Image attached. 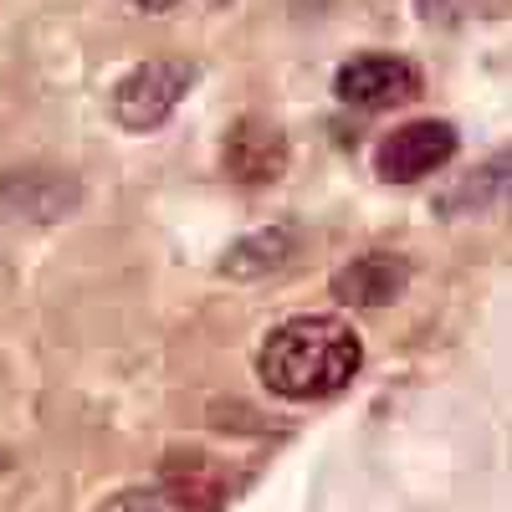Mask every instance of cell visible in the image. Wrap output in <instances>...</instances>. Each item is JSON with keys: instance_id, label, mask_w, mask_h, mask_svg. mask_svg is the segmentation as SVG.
<instances>
[{"instance_id": "6da1fadb", "label": "cell", "mask_w": 512, "mask_h": 512, "mask_svg": "<svg viewBox=\"0 0 512 512\" xmlns=\"http://www.w3.org/2000/svg\"><path fill=\"white\" fill-rule=\"evenodd\" d=\"M364 364V344L354 323L344 318H287L277 323L262 349H256V374L272 395L282 400H328V395H344L354 374Z\"/></svg>"}, {"instance_id": "7a4b0ae2", "label": "cell", "mask_w": 512, "mask_h": 512, "mask_svg": "<svg viewBox=\"0 0 512 512\" xmlns=\"http://www.w3.org/2000/svg\"><path fill=\"white\" fill-rule=\"evenodd\" d=\"M190 82H195V62H185V57L139 62L118 82L113 113H118L123 128H159L169 113H175V103L190 93Z\"/></svg>"}, {"instance_id": "3957f363", "label": "cell", "mask_w": 512, "mask_h": 512, "mask_svg": "<svg viewBox=\"0 0 512 512\" xmlns=\"http://www.w3.org/2000/svg\"><path fill=\"white\" fill-rule=\"evenodd\" d=\"M451 154H456V128L446 118H410L379 139L374 175L390 185H415L425 175H436Z\"/></svg>"}, {"instance_id": "277c9868", "label": "cell", "mask_w": 512, "mask_h": 512, "mask_svg": "<svg viewBox=\"0 0 512 512\" xmlns=\"http://www.w3.org/2000/svg\"><path fill=\"white\" fill-rule=\"evenodd\" d=\"M333 93L349 108L379 113V108H400L420 93V72L400 52H354L333 77Z\"/></svg>"}, {"instance_id": "5b68a950", "label": "cell", "mask_w": 512, "mask_h": 512, "mask_svg": "<svg viewBox=\"0 0 512 512\" xmlns=\"http://www.w3.org/2000/svg\"><path fill=\"white\" fill-rule=\"evenodd\" d=\"M221 164H226V175L246 190H262V185H277L282 180V169H287V134L262 118V113H246L226 128V139H221Z\"/></svg>"}, {"instance_id": "8992f818", "label": "cell", "mask_w": 512, "mask_h": 512, "mask_svg": "<svg viewBox=\"0 0 512 512\" xmlns=\"http://www.w3.org/2000/svg\"><path fill=\"white\" fill-rule=\"evenodd\" d=\"M405 282H410V262L400 251H364L333 272V297L354 313H379L405 292Z\"/></svg>"}, {"instance_id": "52a82bcc", "label": "cell", "mask_w": 512, "mask_h": 512, "mask_svg": "<svg viewBox=\"0 0 512 512\" xmlns=\"http://www.w3.org/2000/svg\"><path fill=\"white\" fill-rule=\"evenodd\" d=\"M297 246H303V236H297L292 221H272V226H256L251 236H236L226 251H221V277L231 282H262V277H277Z\"/></svg>"}, {"instance_id": "ba28073f", "label": "cell", "mask_w": 512, "mask_h": 512, "mask_svg": "<svg viewBox=\"0 0 512 512\" xmlns=\"http://www.w3.org/2000/svg\"><path fill=\"white\" fill-rule=\"evenodd\" d=\"M164 492H175L185 507H210L221 497V466H210L200 451H175L164 456Z\"/></svg>"}, {"instance_id": "9c48e42d", "label": "cell", "mask_w": 512, "mask_h": 512, "mask_svg": "<svg viewBox=\"0 0 512 512\" xmlns=\"http://www.w3.org/2000/svg\"><path fill=\"white\" fill-rule=\"evenodd\" d=\"M502 190H507V149L492 154L487 164H477L451 195L436 200V210H441V216H456V210H482V205H492Z\"/></svg>"}, {"instance_id": "30bf717a", "label": "cell", "mask_w": 512, "mask_h": 512, "mask_svg": "<svg viewBox=\"0 0 512 512\" xmlns=\"http://www.w3.org/2000/svg\"><path fill=\"white\" fill-rule=\"evenodd\" d=\"M103 512H195V507H185L175 492H164V487H128V492H113L103 502Z\"/></svg>"}, {"instance_id": "8fae6325", "label": "cell", "mask_w": 512, "mask_h": 512, "mask_svg": "<svg viewBox=\"0 0 512 512\" xmlns=\"http://www.w3.org/2000/svg\"><path fill=\"white\" fill-rule=\"evenodd\" d=\"M134 6H144V11H169L175 0H134Z\"/></svg>"}]
</instances>
